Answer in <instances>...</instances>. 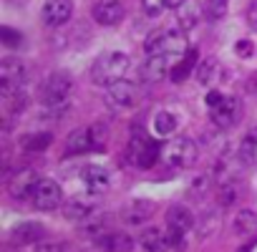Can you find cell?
Here are the masks:
<instances>
[{"instance_id": "2e32d148", "label": "cell", "mask_w": 257, "mask_h": 252, "mask_svg": "<svg viewBox=\"0 0 257 252\" xmlns=\"http://www.w3.org/2000/svg\"><path fill=\"white\" fill-rule=\"evenodd\" d=\"M212 111V118L217 126H222V129H229V126H234V121L239 118V98L237 96H224L219 106L209 108Z\"/></svg>"}, {"instance_id": "6da1fadb", "label": "cell", "mask_w": 257, "mask_h": 252, "mask_svg": "<svg viewBox=\"0 0 257 252\" xmlns=\"http://www.w3.org/2000/svg\"><path fill=\"white\" fill-rule=\"evenodd\" d=\"M187 48V38H184V28H157L147 36L144 41V53L147 56H184Z\"/></svg>"}, {"instance_id": "7a4b0ae2", "label": "cell", "mask_w": 257, "mask_h": 252, "mask_svg": "<svg viewBox=\"0 0 257 252\" xmlns=\"http://www.w3.org/2000/svg\"><path fill=\"white\" fill-rule=\"evenodd\" d=\"M103 144H106V126L91 123V126L73 129L68 134L63 154L66 157H81V154H91V152H103Z\"/></svg>"}, {"instance_id": "d6a6232c", "label": "cell", "mask_w": 257, "mask_h": 252, "mask_svg": "<svg viewBox=\"0 0 257 252\" xmlns=\"http://www.w3.org/2000/svg\"><path fill=\"white\" fill-rule=\"evenodd\" d=\"M0 41H3L8 48H18V46L23 43V33H18V31L3 26V28H0Z\"/></svg>"}, {"instance_id": "277c9868", "label": "cell", "mask_w": 257, "mask_h": 252, "mask_svg": "<svg viewBox=\"0 0 257 252\" xmlns=\"http://www.w3.org/2000/svg\"><path fill=\"white\" fill-rule=\"evenodd\" d=\"M197 159H199V149L189 137L169 139L162 147V162L172 169H189V167L197 164Z\"/></svg>"}, {"instance_id": "83f0119b", "label": "cell", "mask_w": 257, "mask_h": 252, "mask_svg": "<svg viewBox=\"0 0 257 252\" xmlns=\"http://www.w3.org/2000/svg\"><path fill=\"white\" fill-rule=\"evenodd\" d=\"M237 194H239V189H237L234 179H229V182H219V192H217V204H219L222 209H227V207H232V204L237 202Z\"/></svg>"}, {"instance_id": "3957f363", "label": "cell", "mask_w": 257, "mask_h": 252, "mask_svg": "<svg viewBox=\"0 0 257 252\" xmlns=\"http://www.w3.org/2000/svg\"><path fill=\"white\" fill-rule=\"evenodd\" d=\"M128 66H132V61H128L126 53H121V51L103 53L91 66V81L96 86H111V83H116L126 76Z\"/></svg>"}, {"instance_id": "52a82bcc", "label": "cell", "mask_w": 257, "mask_h": 252, "mask_svg": "<svg viewBox=\"0 0 257 252\" xmlns=\"http://www.w3.org/2000/svg\"><path fill=\"white\" fill-rule=\"evenodd\" d=\"M106 106H111L113 111H123V108H134L139 103V86L132 81H116L111 86H106Z\"/></svg>"}, {"instance_id": "484cf974", "label": "cell", "mask_w": 257, "mask_h": 252, "mask_svg": "<svg viewBox=\"0 0 257 252\" xmlns=\"http://www.w3.org/2000/svg\"><path fill=\"white\" fill-rule=\"evenodd\" d=\"M152 126H154V134H157V137H169V134H174V129H177V116L169 113V111H157Z\"/></svg>"}, {"instance_id": "cb8c5ba5", "label": "cell", "mask_w": 257, "mask_h": 252, "mask_svg": "<svg viewBox=\"0 0 257 252\" xmlns=\"http://www.w3.org/2000/svg\"><path fill=\"white\" fill-rule=\"evenodd\" d=\"M197 58H199V56H197V51H194V48H189V51L182 56V61H179L177 66H172V73H169V76H172V81H174V83L187 81V78L192 76V71H197Z\"/></svg>"}, {"instance_id": "5b68a950", "label": "cell", "mask_w": 257, "mask_h": 252, "mask_svg": "<svg viewBox=\"0 0 257 252\" xmlns=\"http://www.w3.org/2000/svg\"><path fill=\"white\" fill-rule=\"evenodd\" d=\"M73 91V78L66 71H53L43 86H41V103L46 108H61L68 103V96Z\"/></svg>"}, {"instance_id": "74e56055", "label": "cell", "mask_w": 257, "mask_h": 252, "mask_svg": "<svg viewBox=\"0 0 257 252\" xmlns=\"http://www.w3.org/2000/svg\"><path fill=\"white\" fill-rule=\"evenodd\" d=\"M222 98H224V96H222L219 91H209V93H207V106H209V108H214V106H219V103H222Z\"/></svg>"}, {"instance_id": "f35d334b", "label": "cell", "mask_w": 257, "mask_h": 252, "mask_svg": "<svg viewBox=\"0 0 257 252\" xmlns=\"http://www.w3.org/2000/svg\"><path fill=\"white\" fill-rule=\"evenodd\" d=\"M184 3H187V0H169V8H174V11H177V8H182Z\"/></svg>"}, {"instance_id": "4dcf8cb0", "label": "cell", "mask_w": 257, "mask_h": 252, "mask_svg": "<svg viewBox=\"0 0 257 252\" xmlns=\"http://www.w3.org/2000/svg\"><path fill=\"white\" fill-rule=\"evenodd\" d=\"M227 13V0H204V16L209 21H219Z\"/></svg>"}, {"instance_id": "d4e9b609", "label": "cell", "mask_w": 257, "mask_h": 252, "mask_svg": "<svg viewBox=\"0 0 257 252\" xmlns=\"http://www.w3.org/2000/svg\"><path fill=\"white\" fill-rule=\"evenodd\" d=\"M232 229L239 237H247V234L257 232V214L252 209H239L234 214V219H232Z\"/></svg>"}, {"instance_id": "d6986e66", "label": "cell", "mask_w": 257, "mask_h": 252, "mask_svg": "<svg viewBox=\"0 0 257 252\" xmlns=\"http://www.w3.org/2000/svg\"><path fill=\"white\" fill-rule=\"evenodd\" d=\"M194 214L187 204H172L167 212V227L169 229H179V232H189L194 227Z\"/></svg>"}, {"instance_id": "9a60e30c", "label": "cell", "mask_w": 257, "mask_h": 252, "mask_svg": "<svg viewBox=\"0 0 257 252\" xmlns=\"http://www.w3.org/2000/svg\"><path fill=\"white\" fill-rule=\"evenodd\" d=\"M81 182L88 189V194H103L111 187V174L98 164H88L81 169Z\"/></svg>"}, {"instance_id": "d590c367", "label": "cell", "mask_w": 257, "mask_h": 252, "mask_svg": "<svg viewBox=\"0 0 257 252\" xmlns=\"http://www.w3.org/2000/svg\"><path fill=\"white\" fill-rule=\"evenodd\" d=\"M36 252H66V244L63 242H41L36 247Z\"/></svg>"}, {"instance_id": "5bb4252c", "label": "cell", "mask_w": 257, "mask_h": 252, "mask_svg": "<svg viewBox=\"0 0 257 252\" xmlns=\"http://www.w3.org/2000/svg\"><path fill=\"white\" fill-rule=\"evenodd\" d=\"M172 58H174V56H149V58L142 63L139 78H142L144 83H157V81L167 78V73H172Z\"/></svg>"}, {"instance_id": "8992f818", "label": "cell", "mask_w": 257, "mask_h": 252, "mask_svg": "<svg viewBox=\"0 0 257 252\" xmlns=\"http://www.w3.org/2000/svg\"><path fill=\"white\" fill-rule=\"evenodd\" d=\"M126 159L132 162L134 167H139V169H152L157 164V159H162V149L149 137H134L132 142H128Z\"/></svg>"}, {"instance_id": "8fae6325", "label": "cell", "mask_w": 257, "mask_h": 252, "mask_svg": "<svg viewBox=\"0 0 257 252\" xmlns=\"http://www.w3.org/2000/svg\"><path fill=\"white\" fill-rule=\"evenodd\" d=\"M157 212V204L152 199H144V197H137V199H128L123 207H121V219L126 224H144L147 219H152Z\"/></svg>"}, {"instance_id": "603a6c76", "label": "cell", "mask_w": 257, "mask_h": 252, "mask_svg": "<svg viewBox=\"0 0 257 252\" xmlns=\"http://www.w3.org/2000/svg\"><path fill=\"white\" fill-rule=\"evenodd\" d=\"M237 159L239 164L244 167H257V129H249L239 144V152H237Z\"/></svg>"}, {"instance_id": "ab89813d", "label": "cell", "mask_w": 257, "mask_h": 252, "mask_svg": "<svg viewBox=\"0 0 257 252\" xmlns=\"http://www.w3.org/2000/svg\"><path fill=\"white\" fill-rule=\"evenodd\" d=\"M252 247H254V239H249V242H247L244 247H239L237 252H252Z\"/></svg>"}, {"instance_id": "4316f807", "label": "cell", "mask_w": 257, "mask_h": 252, "mask_svg": "<svg viewBox=\"0 0 257 252\" xmlns=\"http://www.w3.org/2000/svg\"><path fill=\"white\" fill-rule=\"evenodd\" d=\"M219 78V63L214 58H207L202 63H197V81L202 86H212Z\"/></svg>"}, {"instance_id": "1f68e13d", "label": "cell", "mask_w": 257, "mask_h": 252, "mask_svg": "<svg viewBox=\"0 0 257 252\" xmlns=\"http://www.w3.org/2000/svg\"><path fill=\"white\" fill-rule=\"evenodd\" d=\"M167 8H169V0H142V11H144L149 18L162 16Z\"/></svg>"}, {"instance_id": "e575fe53", "label": "cell", "mask_w": 257, "mask_h": 252, "mask_svg": "<svg viewBox=\"0 0 257 252\" xmlns=\"http://www.w3.org/2000/svg\"><path fill=\"white\" fill-rule=\"evenodd\" d=\"M234 53H237L239 58H252L254 46H252L249 41H237V43H234Z\"/></svg>"}, {"instance_id": "ffe728a7", "label": "cell", "mask_w": 257, "mask_h": 252, "mask_svg": "<svg viewBox=\"0 0 257 252\" xmlns=\"http://www.w3.org/2000/svg\"><path fill=\"white\" fill-rule=\"evenodd\" d=\"M96 207H98V204H96V199H91V197H73V199L66 202L63 214H66L68 219H73V222H81V219H86L88 214H93Z\"/></svg>"}, {"instance_id": "7402d4cb", "label": "cell", "mask_w": 257, "mask_h": 252, "mask_svg": "<svg viewBox=\"0 0 257 252\" xmlns=\"http://www.w3.org/2000/svg\"><path fill=\"white\" fill-rule=\"evenodd\" d=\"M139 242H142V247H144L147 252H167V249H172L167 232H162V229H157V227H147V229L142 232Z\"/></svg>"}, {"instance_id": "8d00e7d4", "label": "cell", "mask_w": 257, "mask_h": 252, "mask_svg": "<svg viewBox=\"0 0 257 252\" xmlns=\"http://www.w3.org/2000/svg\"><path fill=\"white\" fill-rule=\"evenodd\" d=\"M247 23L257 33V0H254V3H249V8H247Z\"/></svg>"}, {"instance_id": "f546056e", "label": "cell", "mask_w": 257, "mask_h": 252, "mask_svg": "<svg viewBox=\"0 0 257 252\" xmlns=\"http://www.w3.org/2000/svg\"><path fill=\"white\" fill-rule=\"evenodd\" d=\"M48 147H51V134H48V132H43V134H31V137L23 139V149L31 152V154L46 152Z\"/></svg>"}, {"instance_id": "30bf717a", "label": "cell", "mask_w": 257, "mask_h": 252, "mask_svg": "<svg viewBox=\"0 0 257 252\" xmlns=\"http://www.w3.org/2000/svg\"><path fill=\"white\" fill-rule=\"evenodd\" d=\"M61 202H63V189H61V184H58L56 179H41L38 187H36V192H33V204H36V209H41V212H53V209L61 207Z\"/></svg>"}, {"instance_id": "ac0fdd59", "label": "cell", "mask_w": 257, "mask_h": 252, "mask_svg": "<svg viewBox=\"0 0 257 252\" xmlns=\"http://www.w3.org/2000/svg\"><path fill=\"white\" fill-rule=\"evenodd\" d=\"M96 244L103 252H134V239L128 237L126 232H116V229H111L103 237H98Z\"/></svg>"}, {"instance_id": "4fadbf2b", "label": "cell", "mask_w": 257, "mask_h": 252, "mask_svg": "<svg viewBox=\"0 0 257 252\" xmlns=\"http://www.w3.org/2000/svg\"><path fill=\"white\" fill-rule=\"evenodd\" d=\"M91 16H93V21H96L98 26L111 28V26H118V23L123 21L126 11H123L121 0H96Z\"/></svg>"}, {"instance_id": "e0dca14e", "label": "cell", "mask_w": 257, "mask_h": 252, "mask_svg": "<svg viewBox=\"0 0 257 252\" xmlns=\"http://www.w3.org/2000/svg\"><path fill=\"white\" fill-rule=\"evenodd\" d=\"M43 234H46V229L41 222H21L11 229V242L13 244H36L43 239Z\"/></svg>"}, {"instance_id": "7c38bea8", "label": "cell", "mask_w": 257, "mask_h": 252, "mask_svg": "<svg viewBox=\"0 0 257 252\" xmlns=\"http://www.w3.org/2000/svg\"><path fill=\"white\" fill-rule=\"evenodd\" d=\"M71 13H73L71 0H46L43 8H41V21L48 28H61V26L68 23Z\"/></svg>"}, {"instance_id": "836d02e7", "label": "cell", "mask_w": 257, "mask_h": 252, "mask_svg": "<svg viewBox=\"0 0 257 252\" xmlns=\"http://www.w3.org/2000/svg\"><path fill=\"white\" fill-rule=\"evenodd\" d=\"M184 234H187V232H179V229H169V227H167V237H169L172 249H184V247H187Z\"/></svg>"}, {"instance_id": "9c48e42d", "label": "cell", "mask_w": 257, "mask_h": 252, "mask_svg": "<svg viewBox=\"0 0 257 252\" xmlns=\"http://www.w3.org/2000/svg\"><path fill=\"white\" fill-rule=\"evenodd\" d=\"M38 182H41V177H38L36 169H31V167L18 169V172L8 179V194H11L13 199H18V202L33 199V192H36Z\"/></svg>"}, {"instance_id": "ba28073f", "label": "cell", "mask_w": 257, "mask_h": 252, "mask_svg": "<svg viewBox=\"0 0 257 252\" xmlns=\"http://www.w3.org/2000/svg\"><path fill=\"white\" fill-rule=\"evenodd\" d=\"M23 81H26V66H23V61L16 58V56L3 58V63H0V96L6 98V96L21 91Z\"/></svg>"}, {"instance_id": "f1b7e54d", "label": "cell", "mask_w": 257, "mask_h": 252, "mask_svg": "<svg viewBox=\"0 0 257 252\" xmlns=\"http://www.w3.org/2000/svg\"><path fill=\"white\" fill-rule=\"evenodd\" d=\"M177 11H179V16H177V18H179V26H182L184 31H189V28H194V26L199 23L202 11H199L197 6H192L189 0H187V3H184L182 8H177Z\"/></svg>"}, {"instance_id": "44dd1931", "label": "cell", "mask_w": 257, "mask_h": 252, "mask_svg": "<svg viewBox=\"0 0 257 252\" xmlns=\"http://www.w3.org/2000/svg\"><path fill=\"white\" fill-rule=\"evenodd\" d=\"M81 234H86V237H91V239H98V237H103L106 232H111V217L108 214H88L86 219H81Z\"/></svg>"}]
</instances>
